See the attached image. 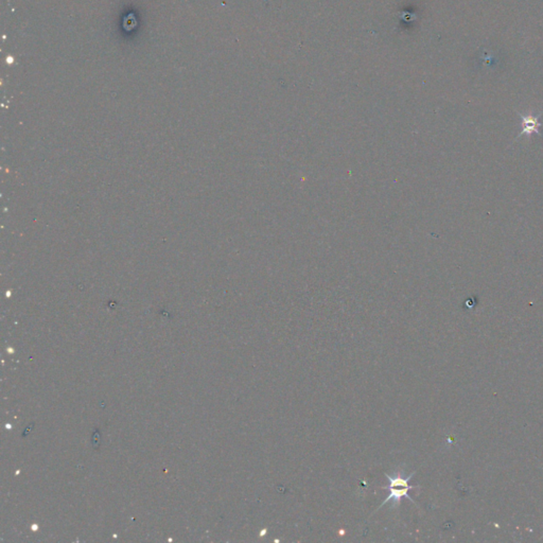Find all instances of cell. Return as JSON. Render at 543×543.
Instances as JSON below:
<instances>
[{"mask_svg": "<svg viewBox=\"0 0 543 543\" xmlns=\"http://www.w3.org/2000/svg\"><path fill=\"white\" fill-rule=\"evenodd\" d=\"M543 112H540L538 114H526L523 115L521 113H518L519 117L521 118L522 121V131L518 135L517 138H520L523 135H526V137H530L533 134L541 135L539 132V129L542 126V124L539 122V118Z\"/></svg>", "mask_w": 543, "mask_h": 543, "instance_id": "7a4b0ae2", "label": "cell"}, {"mask_svg": "<svg viewBox=\"0 0 543 543\" xmlns=\"http://www.w3.org/2000/svg\"><path fill=\"white\" fill-rule=\"evenodd\" d=\"M414 475H415V472H413L412 475H410L407 479H403V478H400V477H397V476L390 477V476L386 475L385 477L389 481V491H390V493H389V495L387 496V498L385 499V501L382 503V505H381V506H383L384 504L388 503L390 500H395L397 503H399L402 496H406V498H408L411 502L415 503L414 500L411 498L410 494H409V491L411 489L419 488V486H411V485L409 484L410 480L414 477Z\"/></svg>", "mask_w": 543, "mask_h": 543, "instance_id": "6da1fadb", "label": "cell"}]
</instances>
